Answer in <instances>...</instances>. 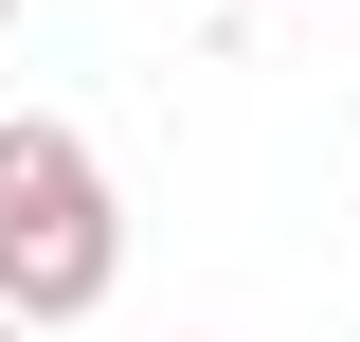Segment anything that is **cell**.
I'll list each match as a JSON object with an SVG mask.
<instances>
[{"instance_id": "6da1fadb", "label": "cell", "mask_w": 360, "mask_h": 342, "mask_svg": "<svg viewBox=\"0 0 360 342\" xmlns=\"http://www.w3.org/2000/svg\"><path fill=\"white\" fill-rule=\"evenodd\" d=\"M127 289V216H108V163L54 108H0V324H90Z\"/></svg>"}, {"instance_id": "7a4b0ae2", "label": "cell", "mask_w": 360, "mask_h": 342, "mask_svg": "<svg viewBox=\"0 0 360 342\" xmlns=\"http://www.w3.org/2000/svg\"><path fill=\"white\" fill-rule=\"evenodd\" d=\"M0 18H18V0H0Z\"/></svg>"}, {"instance_id": "3957f363", "label": "cell", "mask_w": 360, "mask_h": 342, "mask_svg": "<svg viewBox=\"0 0 360 342\" xmlns=\"http://www.w3.org/2000/svg\"><path fill=\"white\" fill-rule=\"evenodd\" d=\"M0 342H18V324H0Z\"/></svg>"}]
</instances>
